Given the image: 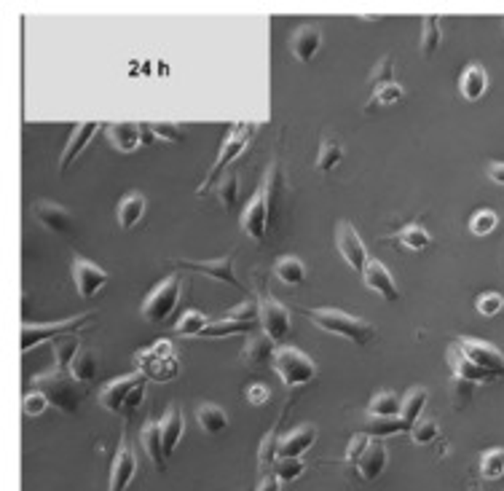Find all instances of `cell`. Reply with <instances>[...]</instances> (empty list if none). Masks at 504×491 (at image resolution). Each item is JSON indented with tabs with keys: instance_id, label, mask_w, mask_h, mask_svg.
I'll return each mask as SVG.
<instances>
[{
	"instance_id": "cell-1",
	"label": "cell",
	"mask_w": 504,
	"mask_h": 491,
	"mask_svg": "<svg viewBox=\"0 0 504 491\" xmlns=\"http://www.w3.org/2000/svg\"><path fill=\"white\" fill-rule=\"evenodd\" d=\"M33 387H35L38 392H43V395L49 398V403L57 406V408L65 411V414H75L78 406H81V400H83L81 384H78L67 371H62L59 365H54L51 371H43L41 376H35Z\"/></svg>"
},
{
	"instance_id": "cell-2",
	"label": "cell",
	"mask_w": 504,
	"mask_h": 491,
	"mask_svg": "<svg viewBox=\"0 0 504 491\" xmlns=\"http://www.w3.org/2000/svg\"><path fill=\"white\" fill-rule=\"evenodd\" d=\"M309 320L314 325H319L322 330H327L333 336H341V338H346V341H351L357 346H367L373 341V336H375V330H373V325L367 320L351 317V314H346L341 309H327V306L314 309V312H309Z\"/></svg>"
},
{
	"instance_id": "cell-3",
	"label": "cell",
	"mask_w": 504,
	"mask_h": 491,
	"mask_svg": "<svg viewBox=\"0 0 504 491\" xmlns=\"http://www.w3.org/2000/svg\"><path fill=\"white\" fill-rule=\"evenodd\" d=\"M256 124H233L231 130H228V135L223 138V146H220V154H217V159H215V164L209 167V172H207V178H204V183L199 186V191H196V196H204L215 183H217V178L225 172V167L249 146V138L256 135Z\"/></svg>"
},
{
	"instance_id": "cell-4",
	"label": "cell",
	"mask_w": 504,
	"mask_h": 491,
	"mask_svg": "<svg viewBox=\"0 0 504 491\" xmlns=\"http://www.w3.org/2000/svg\"><path fill=\"white\" fill-rule=\"evenodd\" d=\"M138 374L151 382H172L180 374V362L169 341H159L151 349L138 352Z\"/></svg>"
},
{
	"instance_id": "cell-5",
	"label": "cell",
	"mask_w": 504,
	"mask_h": 491,
	"mask_svg": "<svg viewBox=\"0 0 504 491\" xmlns=\"http://www.w3.org/2000/svg\"><path fill=\"white\" fill-rule=\"evenodd\" d=\"M274 371L280 374V379L285 382V387H303L309 382H314L317 376V365L314 360H309L301 349L295 346H280L274 354Z\"/></svg>"
},
{
	"instance_id": "cell-6",
	"label": "cell",
	"mask_w": 504,
	"mask_h": 491,
	"mask_svg": "<svg viewBox=\"0 0 504 491\" xmlns=\"http://www.w3.org/2000/svg\"><path fill=\"white\" fill-rule=\"evenodd\" d=\"M183 285V280H180V274H172V277H167L164 282H159L156 288H154V293L143 301V317L148 320V322H161V320H167L172 312H175V306H177V301H180V288Z\"/></svg>"
},
{
	"instance_id": "cell-7",
	"label": "cell",
	"mask_w": 504,
	"mask_h": 491,
	"mask_svg": "<svg viewBox=\"0 0 504 491\" xmlns=\"http://www.w3.org/2000/svg\"><path fill=\"white\" fill-rule=\"evenodd\" d=\"M94 317L91 314H78V317H70V320H62V322H51V325H22V352H33L35 346L51 341V338H59V336H67V333H78L83 330Z\"/></svg>"
},
{
	"instance_id": "cell-8",
	"label": "cell",
	"mask_w": 504,
	"mask_h": 491,
	"mask_svg": "<svg viewBox=\"0 0 504 491\" xmlns=\"http://www.w3.org/2000/svg\"><path fill=\"white\" fill-rule=\"evenodd\" d=\"M138 472V454L126 438V427L121 430V440H118V448H115V456H113V467H110V486L107 491H126L132 483Z\"/></svg>"
},
{
	"instance_id": "cell-9",
	"label": "cell",
	"mask_w": 504,
	"mask_h": 491,
	"mask_svg": "<svg viewBox=\"0 0 504 491\" xmlns=\"http://www.w3.org/2000/svg\"><path fill=\"white\" fill-rule=\"evenodd\" d=\"M143 384H148L143 374H130L123 379H115L99 392V406L110 414H126V403H130L135 390H140Z\"/></svg>"
},
{
	"instance_id": "cell-10",
	"label": "cell",
	"mask_w": 504,
	"mask_h": 491,
	"mask_svg": "<svg viewBox=\"0 0 504 491\" xmlns=\"http://www.w3.org/2000/svg\"><path fill=\"white\" fill-rule=\"evenodd\" d=\"M453 346H456L467 360H472L475 365L485 368L488 374L504 376V354H501L496 346H491V344H485V341H480V338H459Z\"/></svg>"
},
{
	"instance_id": "cell-11",
	"label": "cell",
	"mask_w": 504,
	"mask_h": 491,
	"mask_svg": "<svg viewBox=\"0 0 504 491\" xmlns=\"http://www.w3.org/2000/svg\"><path fill=\"white\" fill-rule=\"evenodd\" d=\"M335 248L338 253L343 256V261L354 269V272H362L367 266V250H365V242L362 236L357 234V228L349 223V220H341L338 231H335Z\"/></svg>"
},
{
	"instance_id": "cell-12",
	"label": "cell",
	"mask_w": 504,
	"mask_h": 491,
	"mask_svg": "<svg viewBox=\"0 0 504 491\" xmlns=\"http://www.w3.org/2000/svg\"><path fill=\"white\" fill-rule=\"evenodd\" d=\"M258 306H261V325H264V333H266L274 344H280V341L290 333V312H287V306L280 304L277 298L266 296V293L258 298Z\"/></svg>"
},
{
	"instance_id": "cell-13",
	"label": "cell",
	"mask_w": 504,
	"mask_h": 491,
	"mask_svg": "<svg viewBox=\"0 0 504 491\" xmlns=\"http://www.w3.org/2000/svg\"><path fill=\"white\" fill-rule=\"evenodd\" d=\"M241 228L249 239L261 242L266 236V228H269V202H266V188L261 186L252 199L247 202L244 212H241Z\"/></svg>"
},
{
	"instance_id": "cell-14",
	"label": "cell",
	"mask_w": 504,
	"mask_h": 491,
	"mask_svg": "<svg viewBox=\"0 0 504 491\" xmlns=\"http://www.w3.org/2000/svg\"><path fill=\"white\" fill-rule=\"evenodd\" d=\"M110 277H107V272L105 269H99L97 264H91V261H86V258H73V282H75V290H78V296L81 298H94L102 288H105V282H107Z\"/></svg>"
},
{
	"instance_id": "cell-15",
	"label": "cell",
	"mask_w": 504,
	"mask_h": 491,
	"mask_svg": "<svg viewBox=\"0 0 504 491\" xmlns=\"http://www.w3.org/2000/svg\"><path fill=\"white\" fill-rule=\"evenodd\" d=\"M362 280H365V285L373 290V293H378L384 301H390V304H395L398 298H400V290H398V285H395V280H392V274H390V269L378 261V258H370L367 261V266L362 269Z\"/></svg>"
},
{
	"instance_id": "cell-16",
	"label": "cell",
	"mask_w": 504,
	"mask_h": 491,
	"mask_svg": "<svg viewBox=\"0 0 504 491\" xmlns=\"http://www.w3.org/2000/svg\"><path fill=\"white\" fill-rule=\"evenodd\" d=\"M99 132V124L97 121H83V124H78L75 130H73V135H70V140H67V146H65V151H62V156H59V172L65 175L73 164H75V159L89 148V143H91V138Z\"/></svg>"
},
{
	"instance_id": "cell-17",
	"label": "cell",
	"mask_w": 504,
	"mask_h": 491,
	"mask_svg": "<svg viewBox=\"0 0 504 491\" xmlns=\"http://www.w3.org/2000/svg\"><path fill=\"white\" fill-rule=\"evenodd\" d=\"M177 266H185L191 272H199V274H207L217 282H228L231 288H241L236 272H233V258H217V261H185V258H175Z\"/></svg>"
},
{
	"instance_id": "cell-18",
	"label": "cell",
	"mask_w": 504,
	"mask_h": 491,
	"mask_svg": "<svg viewBox=\"0 0 504 491\" xmlns=\"http://www.w3.org/2000/svg\"><path fill=\"white\" fill-rule=\"evenodd\" d=\"M445 360H448V365H451V371H453L456 379H464V382H472V384H491V382L499 379V376L488 374L485 368H480V365H475L472 360H467L456 346H448Z\"/></svg>"
},
{
	"instance_id": "cell-19",
	"label": "cell",
	"mask_w": 504,
	"mask_h": 491,
	"mask_svg": "<svg viewBox=\"0 0 504 491\" xmlns=\"http://www.w3.org/2000/svg\"><path fill=\"white\" fill-rule=\"evenodd\" d=\"M317 440V430L311 424H303L293 432H287L277 443V459H301Z\"/></svg>"
},
{
	"instance_id": "cell-20",
	"label": "cell",
	"mask_w": 504,
	"mask_h": 491,
	"mask_svg": "<svg viewBox=\"0 0 504 491\" xmlns=\"http://www.w3.org/2000/svg\"><path fill=\"white\" fill-rule=\"evenodd\" d=\"M35 218L43 223V228H49L51 234H70L73 231V215L57 204V202H49V199H41L35 204Z\"/></svg>"
},
{
	"instance_id": "cell-21",
	"label": "cell",
	"mask_w": 504,
	"mask_h": 491,
	"mask_svg": "<svg viewBox=\"0 0 504 491\" xmlns=\"http://www.w3.org/2000/svg\"><path fill=\"white\" fill-rule=\"evenodd\" d=\"M387 464H390L387 443H384V440H378V438H373L370 446H367V451H365V456L359 459L357 470H359V475H362L365 480H375L378 475H382V472L387 470Z\"/></svg>"
},
{
	"instance_id": "cell-22",
	"label": "cell",
	"mask_w": 504,
	"mask_h": 491,
	"mask_svg": "<svg viewBox=\"0 0 504 491\" xmlns=\"http://www.w3.org/2000/svg\"><path fill=\"white\" fill-rule=\"evenodd\" d=\"M319 46H322V30L314 28V25L298 28V30L293 33V38H290V49H293V54H295L303 65H309V62L314 59V54L319 51Z\"/></svg>"
},
{
	"instance_id": "cell-23",
	"label": "cell",
	"mask_w": 504,
	"mask_h": 491,
	"mask_svg": "<svg viewBox=\"0 0 504 491\" xmlns=\"http://www.w3.org/2000/svg\"><path fill=\"white\" fill-rule=\"evenodd\" d=\"M140 440H143V448L148 451L154 467L161 472L167 467V454H164V438H161V422L156 419H148L140 430Z\"/></svg>"
},
{
	"instance_id": "cell-24",
	"label": "cell",
	"mask_w": 504,
	"mask_h": 491,
	"mask_svg": "<svg viewBox=\"0 0 504 491\" xmlns=\"http://www.w3.org/2000/svg\"><path fill=\"white\" fill-rule=\"evenodd\" d=\"M274 354H277L274 341H272L266 333H261V336H249L247 344H244V362L252 365V368H264V365L274 362Z\"/></svg>"
},
{
	"instance_id": "cell-25",
	"label": "cell",
	"mask_w": 504,
	"mask_h": 491,
	"mask_svg": "<svg viewBox=\"0 0 504 491\" xmlns=\"http://www.w3.org/2000/svg\"><path fill=\"white\" fill-rule=\"evenodd\" d=\"M107 138L113 143L115 151L121 154H132L140 146V124H132V121H121V124H110L107 127Z\"/></svg>"
},
{
	"instance_id": "cell-26",
	"label": "cell",
	"mask_w": 504,
	"mask_h": 491,
	"mask_svg": "<svg viewBox=\"0 0 504 491\" xmlns=\"http://www.w3.org/2000/svg\"><path fill=\"white\" fill-rule=\"evenodd\" d=\"M146 215V196L132 191V194H126L121 202H118V226L121 228H135Z\"/></svg>"
},
{
	"instance_id": "cell-27",
	"label": "cell",
	"mask_w": 504,
	"mask_h": 491,
	"mask_svg": "<svg viewBox=\"0 0 504 491\" xmlns=\"http://www.w3.org/2000/svg\"><path fill=\"white\" fill-rule=\"evenodd\" d=\"M485 89H488V73H485L480 65L464 67V73H461V78H459V91H461V97L469 99V102H475V99H480V97L485 94Z\"/></svg>"
},
{
	"instance_id": "cell-28",
	"label": "cell",
	"mask_w": 504,
	"mask_h": 491,
	"mask_svg": "<svg viewBox=\"0 0 504 491\" xmlns=\"http://www.w3.org/2000/svg\"><path fill=\"white\" fill-rule=\"evenodd\" d=\"M161 438H164V454H167V459H169V456L175 454L180 438H183V414H180V406H177V403H172L169 411H167L164 419H161Z\"/></svg>"
},
{
	"instance_id": "cell-29",
	"label": "cell",
	"mask_w": 504,
	"mask_h": 491,
	"mask_svg": "<svg viewBox=\"0 0 504 491\" xmlns=\"http://www.w3.org/2000/svg\"><path fill=\"white\" fill-rule=\"evenodd\" d=\"M362 432L382 440V438H390V435H398V432H411V427L400 416H367Z\"/></svg>"
},
{
	"instance_id": "cell-30",
	"label": "cell",
	"mask_w": 504,
	"mask_h": 491,
	"mask_svg": "<svg viewBox=\"0 0 504 491\" xmlns=\"http://www.w3.org/2000/svg\"><path fill=\"white\" fill-rule=\"evenodd\" d=\"M196 422H199V427L207 435H220L228 427V414L220 406H215V403H201L196 408Z\"/></svg>"
},
{
	"instance_id": "cell-31",
	"label": "cell",
	"mask_w": 504,
	"mask_h": 491,
	"mask_svg": "<svg viewBox=\"0 0 504 491\" xmlns=\"http://www.w3.org/2000/svg\"><path fill=\"white\" fill-rule=\"evenodd\" d=\"M427 400H429V392H427V387H413V390L408 392V398L403 400V408H400V419H403V422H406L408 427H413V424H416V422L421 419Z\"/></svg>"
},
{
	"instance_id": "cell-32",
	"label": "cell",
	"mask_w": 504,
	"mask_h": 491,
	"mask_svg": "<svg viewBox=\"0 0 504 491\" xmlns=\"http://www.w3.org/2000/svg\"><path fill=\"white\" fill-rule=\"evenodd\" d=\"M70 376L78 382V384H86L97 376V354L94 349H78L73 365H70Z\"/></svg>"
},
{
	"instance_id": "cell-33",
	"label": "cell",
	"mask_w": 504,
	"mask_h": 491,
	"mask_svg": "<svg viewBox=\"0 0 504 491\" xmlns=\"http://www.w3.org/2000/svg\"><path fill=\"white\" fill-rule=\"evenodd\" d=\"M274 274H277L285 285L295 288V285H301V282L306 280V266H303L298 258H293V256H282V258L274 264Z\"/></svg>"
},
{
	"instance_id": "cell-34",
	"label": "cell",
	"mask_w": 504,
	"mask_h": 491,
	"mask_svg": "<svg viewBox=\"0 0 504 491\" xmlns=\"http://www.w3.org/2000/svg\"><path fill=\"white\" fill-rule=\"evenodd\" d=\"M400 398L395 392H375L370 406H367V416H400Z\"/></svg>"
},
{
	"instance_id": "cell-35",
	"label": "cell",
	"mask_w": 504,
	"mask_h": 491,
	"mask_svg": "<svg viewBox=\"0 0 504 491\" xmlns=\"http://www.w3.org/2000/svg\"><path fill=\"white\" fill-rule=\"evenodd\" d=\"M341 156H343V148L341 143L333 138V135H325L322 138V148H319V156H317V167L322 172H330L341 164Z\"/></svg>"
},
{
	"instance_id": "cell-36",
	"label": "cell",
	"mask_w": 504,
	"mask_h": 491,
	"mask_svg": "<svg viewBox=\"0 0 504 491\" xmlns=\"http://www.w3.org/2000/svg\"><path fill=\"white\" fill-rule=\"evenodd\" d=\"M443 41V30H440V20L432 14V17H424L421 22V54L424 57H432L435 49L440 46Z\"/></svg>"
},
{
	"instance_id": "cell-37",
	"label": "cell",
	"mask_w": 504,
	"mask_h": 491,
	"mask_svg": "<svg viewBox=\"0 0 504 491\" xmlns=\"http://www.w3.org/2000/svg\"><path fill=\"white\" fill-rule=\"evenodd\" d=\"M256 330V322H236V320H220L207 325V330L201 333L204 338H223V336H236V333H249Z\"/></svg>"
},
{
	"instance_id": "cell-38",
	"label": "cell",
	"mask_w": 504,
	"mask_h": 491,
	"mask_svg": "<svg viewBox=\"0 0 504 491\" xmlns=\"http://www.w3.org/2000/svg\"><path fill=\"white\" fill-rule=\"evenodd\" d=\"M395 239L403 242L406 248H411V250H424V248H429V242H432V236H429L421 226H416V223L400 228V231L395 234Z\"/></svg>"
},
{
	"instance_id": "cell-39",
	"label": "cell",
	"mask_w": 504,
	"mask_h": 491,
	"mask_svg": "<svg viewBox=\"0 0 504 491\" xmlns=\"http://www.w3.org/2000/svg\"><path fill=\"white\" fill-rule=\"evenodd\" d=\"M480 472L483 478L493 480L504 475V448H491L480 456Z\"/></svg>"
},
{
	"instance_id": "cell-40",
	"label": "cell",
	"mask_w": 504,
	"mask_h": 491,
	"mask_svg": "<svg viewBox=\"0 0 504 491\" xmlns=\"http://www.w3.org/2000/svg\"><path fill=\"white\" fill-rule=\"evenodd\" d=\"M403 94H406V91H403V86H400V83H395V81H392V83H387V86H382V89H373V99L365 105V110L370 113L375 105H392V102H400V99H403Z\"/></svg>"
},
{
	"instance_id": "cell-41",
	"label": "cell",
	"mask_w": 504,
	"mask_h": 491,
	"mask_svg": "<svg viewBox=\"0 0 504 491\" xmlns=\"http://www.w3.org/2000/svg\"><path fill=\"white\" fill-rule=\"evenodd\" d=\"M207 317L201 312H185L180 320H177V333L180 336H201L207 330Z\"/></svg>"
},
{
	"instance_id": "cell-42",
	"label": "cell",
	"mask_w": 504,
	"mask_h": 491,
	"mask_svg": "<svg viewBox=\"0 0 504 491\" xmlns=\"http://www.w3.org/2000/svg\"><path fill=\"white\" fill-rule=\"evenodd\" d=\"M472 395H475V384L453 376V384H451V403H453V408H456V411H464V408L472 403Z\"/></svg>"
},
{
	"instance_id": "cell-43",
	"label": "cell",
	"mask_w": 504,
	"mask_h": 491,
	"mask_svg": "<svg viewBox=\"0 0 504 491\" xmlns=\"http://www.w3.org/2000/svg\"><path fill=\"white\" fill-rule=\"evenodd\" d=\"M437 432H440V427H437V422H432V419H419L413 427H411V440L416 443V446H427V443H432L435 438H437Z\"/></svg>"
},
{
	"instance_id": "cell-44",
	"label": "cell",
	"mask_w": 504,
	"mask_h": 491,
	"mask_svg": "<svg viewBox=\"0 0 504 491\" xmlns=\"http://www.w3.org/2000/svg\"><path fill=\"white\" fill-rule=\"evenodd\" d=\"M236 196H239V175L236 172H228L220 186H217V199L225 210H231L236 204Z\"/></svg>"
},
{
	"instance_id": "cell-45",
	"label": "cell",
	"mask_w": 504,
	"mask_h": 491,
	"mask_svg": "<svg viewBox=\"0 0 504 491\" xmlns=\"http://www.w3.org/2000/svg\"><path fill=\"white\" fill-rule=\"evenodd\" d=\"M306 472V464L301 459H277L274 464V475L285 483V480H298Z\"/></svg>"
},
{
	"instance_id": "cell-46",
	"label": "cell",
	"mask_w": 504,
	"mask_h": 491,
	"mask_svg": "<svg viewBox=\"0 0 504 491\" xmlns=\"http://www.w3.org/2000/svg\"><path fill=\"white\" fill-rule=\"evenodd\" d=\"M154 132L159 140H167V143H183L185 135H183V127L175 124V121H154Z\"/></svg>"
},
{
	"instance_id": "cell-47",
	"label": "cell",
	"mask_w": 504,
	"mask_h": 491,
	"mask_svg": "<svg viewBox=\"0 0 504 491\" xmlns=\"http://www.w3.org/2000/svg\"><path fill=\"white\" fill-rule=\"evenodd\" d=\"M496 223H499L496 212H491V210H480V212L469 220V231H472L475 236H485V234H491V231L496 228Z\"/></svg>"
},
{
	"instance_id": "cell-48",
	"label": "cell",
	"mask_w": 504,
	"mask_h": 491,
	"mask_svg": "<svg viewBox=\"0 0 504 491\" xmlns=\"http://www.w3.org/2000/svg\"><path fill=\"white\" fill-rule=\"evenodd\" d=\"M49 406H51V403H49V398H46L43 392H38V390L28 392V395H25V400H22V411H25V416H30V419L41 416Z\"/></svg>"
},
{
	"instance_id": "cell-49",
	"label": "cell",
	"mask_w": 504,
	"mask_h": 491,
	"mask_svg": "<svg viewBox=\"0 0 504 491\" xmlns=\"http://www.w3.org/2000/svg\"><path fill=\"white\" fill-rule=\"evenodd\" d=\"M392 70H395L392 57H384L382 62L373 67V73H370V86H373V89H382V86L392 83Z\"/></svg>"
},
{
	"instance_id": "cell-50",
	"label": "cell",
	"mask_w": 504,
	"mask_h": 491,
	"mask_svg": "<svg viewBox=\"0 0 504 491\" xmlns=\"http://www.w3.org/2000/svg\"><path fill=\"white\" fill-rule=\"evenodd\" d=\"M370 435H365V432H357L354 438H351V443H349V448H346V462L349 464H359V459L365 456V451H367V446H370Z\"/></svg>"
},
{
	"instance_id": "cell-51",
	"label": "cell",
	"mask_w": 504,
	"mask_h": 491,
	"mask_svg": "<svg viewBox=\"0 0 504 491\" xmlns=\"http://www.w3.org/2000/svg\"><path fill=\"white\" fill-rule=\"evenodd\" d=\"M228 320H236V322H258V320H261V306H258V301H247V304L233 306Z\"/></svg>"
},
{
	"instance_id": "cell-52",
	"label": "cell",
	"mask_w": 504,
	"mask_h": 491,
	"mask_svg": "<svg viewBox=\"0 0 504 491\" xmlns=\"http://www.w3.org/2000/svg\"><path fill=\"white\" fill-rule=\"evenodd\" d=\"M78 341L75 338H67V341H62L59 346H57V365L62 368V371H67L70 374V365H73V360H75V354H78Z\"/></svg>"
},
{
	"instance_id": "cell-53",
	"label": "cell",
	"mask_w": 504,
	"mask_h": 491,
	"mask_svg": "<svg viewBox=\"0 0 504 491\" xmlns=\"http://www.w3.org/2000/svg\"><path fill=\"white\" fill-rule=\"evenodd\" d=\"M504 309V296L501 293H485L477 298V312L483 317H496Z\"/></svg>"
},
{
	"instance_id": "cell-54",
	"label": "cell",
	"mask_w": 504,
	"mask_h": 491,
	"mask_svg": "<svg viewBox=\"0 0 504 491\" xmlns=\"http://www.w3.org/2000/svg\"><path fill=\"white\" fill-rule=\"evenodd\" d=\"M247 400H249L252 406H264V403L269 400V390H266L264 384H252V387L247 390Z\"/></svg>"
},
{
	"instance_id": "cell-55",
	"label": "cell",
	"mask_w": 504,
	"mask_h": 491,
	"mask_svg": "<svg viewBox=\"0 0 504 491\" xmlns=\"http://www.w3.org/2000/svg\"><path fill=\"white\" fill-rule=\"evenodd\" d=\"M280 488H282V480L277 475H264L256 491H280Z\"/></svg>"
},
{
	"instance_id": "cell-56",
	"label": "cell",
	"mask_w": 504,
	"mask_h": 491,
	"mask_svg": "<svg viewBox=\"0 0 504 491\" xmlns=\"http://www.w3.org/2000/svg\"><path fill=\"white\" fill-rule=\"evenodd\" d=\"M159 138H156V132H154V127L148 124V121H146V124H140V143L143 146H154Z\"/></svg>"
},
{
	"instance_id": "cell-57",
	"label": "cell",
	"mask_w": 504,
	"mask_h": 491,
	"mask_svg": "<svg viewBox=\"0 0 504 491\" xmlns=\"http://www.w3.org/2000/svg\"><path fill=\"white\" fill-rule=\"evenodd\" d=\"M143 398H146V384H143L140 390H135V395L130 398V403H126V414H130V411H138L140 403H143Z\"/></svg>"
},
{
	"instance_id": "cell-58",
	"label": "cell",
	"mask_w": 504,
	"mask_h": 491,
	"mask_svg": "<svg viewBox=\"0 0 504 491\" xmlns=\"http://www.w3.org/2000/svg\"><path fill=\"white\" fill-rule=\"evenodd\" d=\"M488 178L499 186H504V164H491L488 167Z\"/></svg>"
},
{
	"instance_id": "cell-59",
	"label": "cell",
	"mask_w": 504,
	"mask_h": 491,
	"mask_svg": "<svg viewBox=\"0 0 504 491\" xmlns=\"http://www.w3.org/2000/svg\"><path fill=\"white\" fill-rule=\"evenodd\" d=\"M501 266H504V253H501Z\"/></svg>"
}]
</instances>
